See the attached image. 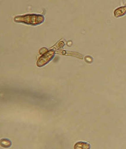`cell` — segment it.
<instances>
[{
  "instance_id": "obj_1",
  "label": "cell",
  "mask_w": 126,
  "mask_h": 149,
  "mask_svg": "<svg viewBox=\"0 0 126 149\" xmlns=\"http://www.w3.org/2000/svg\"><path fill=\"white\" fill-rule=\"evenodd\" d=\"M44 19L43 15L37 14H27L22 16H17L14 18L15 22L34 26L42 24L44 22Z\"/></svg>"
},
{
  "instance_id": "obj_2",
  "label": "cell",
  "mask_w": 126,
  "mask_h": 149,
  "mask_svg": "<svg viewBox=\"0 0 126 149\" xmlns=\"http://www.w3.org/2000/svg\"><path fill=\"white\" fill-rule=\"evenodd\" d=\"M55 55V52L54 50H50L48 51L39 58V60L37 62V65L39 67H42L43 66H44L52 60V59L54 58Z\"/></svg>"
},
{
  "instance_id": "obj_3",
  "label": "cell",
  "mask_w": 126,
  "mask_h": 149,
  "mask_svg": "<svg viewBox=\"0 0 126 149\" xmlns=\"http://www.w3.org/2000/svg\"><path fill=\"white\" fill-rule=\"evenodd\" d=\"M126 14V5L120 7L114 11V16L116 18H118L124 16Z\"/></svg>"
},
{
  "instance_id": "obj_4",
  "label": "cell",
  "mask_w": 126,
  "mask_h": 149,
  "mask_svg": "<svg viewBox=\"0 0 126 149\" xmlns=\"http://www.w3.org/2000/svg\"><path fill=\"white\" fill-rule=\"evenodd\" d=\"M74 149H91V145L85 141H78L73 146Z\"/></svg>"
},
{
  "instance_id": "obj_5",
  "label": "cell",
  "mask_w": 126,
  "mask_h": 149,
  "mask_svg": "<svg viewBox=\"0 0 126 149\" xmlns=\"http://www.w3.org/2000/svg\"><path fill=\"white\" fill-rule=\"evenodd\" d=\"M1 146L4 148H9L11 146V141L7 139H3L1 140Z\"/></svg>"
}]
</instances>
